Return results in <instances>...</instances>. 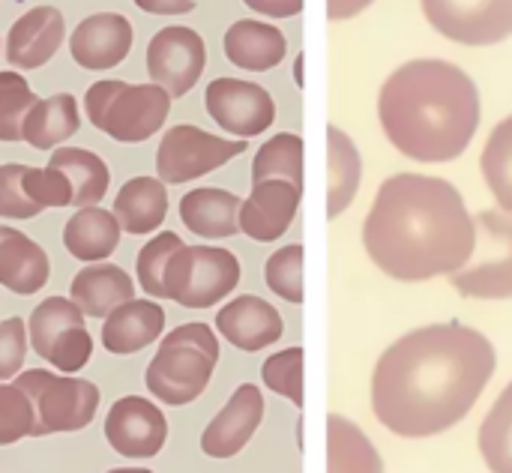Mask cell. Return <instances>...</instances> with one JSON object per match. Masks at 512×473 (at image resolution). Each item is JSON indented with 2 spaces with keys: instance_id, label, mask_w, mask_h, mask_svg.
Wrapping results in <instances>:
<instances>
[{
  "instance_id": "6da1fadb",
  "label": "cell",
  "mask_w": 512,
  "mask_h": 473,
  "mask_svg": "<svg viewBox=\"0 0 512 473\" xmlns=\"http://www.w3.org/2000/svg\"><path fill=\"white\" fill-rule=\"evenodd\" d=\"M498 366L495 345L459 321L396 339L372 372V411L402 438H432L462 423Z\"/></svg>"
},
{
  "instance_id": "7a4b0ae2",
  "label": "cell",
  "mask_w": 512,
  "mask_h": 473,
  "mask_svg": "<svg viewBox=\"0 0 512 473\" xmlns=\"http://www.w3.org/2000/svg\"><path fill=\"white\" fill-rule=\"evenodd\" d=\"M363 246L390 279L429 282L471 261L477 225L450 180L402 171L381 183L363 222Z\"/></svg>"
},
{
  "instance_id": "3957f363",
  "label": "cell",
  "mask_w": 512,
  "mask_h": 473,
  "mask_svg": "<svg viewBox=\"0 0 512 473\" xmlns=\"http://www.w3.org/2000/svg\"><path fill=\"white\" fill-rule=\"evenodd\" d=\"M378 117L387 141L402 156L426 165L453 162L477 135L480 90L450 60H408L384 81Z\"/></svg>"
},
{
  "instance_id": "277c9868",
  "label": "cell",
  "mask_w": 512,
  "mask_h": 473,
  "mask_svg": "<svg viewBox=\"0 0 512 473\" xmlns=\"http://www.w3.org/2000/svg\"><path fill=\"white\" fill-rule=\"evenodd\" d=\"M216 363H219L216 333L207 324L192 321V324H180L159 342V351L150 360L144 381L153 399L180 408L195 402L207 390Z\"/></svg>"
},
{
  "instance_id": "5b68a950",
  "label": "cell",
  "mask_w": 512,
  "mask_h": 473,
  "mask_svg": "<svg viewBox=\"0 0 512 473\" xmlns=\"http://www.w3.org/2000/svg\"><path fill=\"white\" fill-rule=\"evenodd\" d=\"M84 111L90 123L120 144H141L153 138L171 111V93L159 84H129L105 78L87 87Z\"/></svg>"
},
{
  "instance_id": "8992f818",
  "label": "cell",
  "mask_w": 512,
  "mask_h": 473,
  "mask_svg": "<svg viewBox=\"0 0 512 473\" xmlns=\"http://www.w3.org/2000/svg\"><path fill=\"white\" fill-rule=\"evenodd\" d=\"M240 285V261L219 246H180L162 273L165 300L186 309H210Z\"/></svg>"
},
{
  "instance_id": "52a82bcc",
  "label": "cell",
  "mask_w": 512,
  "mask_h": 473,
  "mask_svg": "<svg viewBox=\"0 0 512 473\" xmlns=\"http://www.w3.org/2000/svg\"><path fill=\"white\" fill-rule=\"evenodd\" d=\"M15 384L30 396L36 411V432L33 438L45 435H72L93 423L99 411V387L84 378H63L45 369H27L15 375Z\"/></svg>"
},
{
  "instance_id": "ba28073f",
  "label": "cell",
  "mask_w": 512,
  "mask_h": 473,
  "mask_svg": "<svg viewBox=\"0 0 512 473\" xmlns=\"http://www.w3.org/2000/svg\"><path fill=\"white\" fill-rule=\"evenodd\" d=\"M477 246L471 261L450 276L462 297L510 300L512 297V213L480 210L474 216Z\"/></svg>"
},
{
  "instance_id": "9c48e42d",
  "label": "cell",
  "mask_w": 512,
  "mask_h": 473,
  "mask_svg": "<svg viewBox=\"0 0 512 473\" xmlns=\"http://www.w3.org/2000/svg\"><path fill=\"white\" fill-rule=\"evenodd\" d=\"M30 348L54 369L75 375L93 357V339L84 327V312L72 297L42 300L27 321Z\"/></svg>"
},
{
  "instance_id": "30bf717a",
  "label": "cell",
  "mask_w": 512,
  "mask_h": 473,
  "mask_svg": "<svg viewBox=\"0 0 512 473\" xmlns=\"http://www.w3.org/2000/svg\"><path fill=\"white\" fill-rule=\"evenodd\" d=\"M246 150V138H219L201 126L180 123L165 132L156 150V177L165 186L198 180Z\"/></svg>"
},
{
  "instance_id": "8fae6325",
  "label": "cell",
  "mask_w": 512,
  "mask_h": 473,
  "mask_svg": "<svg viewBox=\"0 0 512 473\" xmlns=\"http://www.w3.org/2000/svg\"><path fill=\"white\" fill-rule=\"evenodd\" d=\"M429 24L459 45H498L512 36V0H420Z\"/></svg>"
},
{
  "instance_id": "7c38bea8",
  "label": "cell",
  "mask_w": 512,
  "mask_h": 473,
  "mask_svg": "<svg viewBox=\"0 0 512 473\" xmlns=\"http://www.w3.org/2000/svg\"><path fill=\"white\" fill-rule=\"evenodd\" d=\"M204 66H207V45L201 33L192 27H183V24L162 27L147 45L150 81L165 87L171 99L186 96L198 84Z\"/></svg>"
},
{
  "instance_id": "4fadbf2b",
  "label": "cell",
  "mask_w": 512,
  "mask_h": 473,
  "mask_svg": "<svg viewBox=\"0 0 512 473\" xmlns=\"http://www.w3.org/2000/svg\"><path fill=\"white\" fill-rule=\"evenodd\" d=\"M207 114L234 138H255L267 132L276 120V102L273 96L243 78H216L204 90Z\"/></svg>"
},
{
  "instance_id": "5bb4252c",
  "label": "cell",
  "mask_w": 512,
  "mask_h": 473,
  "mask_svg": "<svg viewBox=\"0 0 512 473\" xmlns=\"http://www.w3.org/2000/svg\"><path fill=\"white\" fill-rule=\"evenodd\" d=\"M105 438L123 459H153L168 441V420L153 402L141 396H123L105 417Z\"/></svg>"
},
{
  "instance_id": "9a60e30c",
  "label": "cell",
  "mask_w": 512,
  "mask_h": 473,
  "mask_svg": "<svg viewBox=\"0 0 512 473\" xmlns=\"http://www.w3.org/2000/svg\"><path fill=\"white\" fill-rule=\"evenodd\" d=\"M300 198H303V186L282 177L252 183V192L240 207V231L258 243L279 240L291 228L300 210Z\"/></svg>"
},
{
  "instance_id": "2e32d148",
  "label": "cell",
  "mask_w": 512,
  "mask_h": 473,
  "mask_svg": "<svg viewBox=\"0 0 512 473\" xmlns=\"http://www.w3.org/2000/svg\"><path fill=\"white\" fill-rule=\"evenodd\" d=\"M264 420V396L255 384H240L228 405L210 420L201 435V450L210 459H231L237 456Z\"/></svg>"
},
{
  "instance_id": "e0dca14e",
  "label": "cell",
  "mask_w": 512,
  "mask_h": 473,
  "mask_svg": "<svg viewBox=\"0 0 512 473\" xmlns=\"http://www.w3.org/2000/svg\"><path fill=\"white\" fill-rule=\"evenodd\" d=\"M66 39V21L54 6H33L6 33V60L15 69L45 66Z\"/></svg>"
},
{
  "instance_id": "ac0fdd59",
  "label": "cell",
  "mask_w": 512,
  "mask_h": 473,
  "mask_svg": "<svg viewBox=\"0 0 512 473\" xmlns=\"http://www.w3.org/2000/svg\"><path fill=\"white\" fill-rule=\"evenodd\" d=\"M132 48V24L120 12L87 15L69 36V51L81 69H111Z\"/></svg>"
},
{
  "instance_id": "d6986e66",
  "label": "cell",
  "mask_w": 512,
  "mask_h": 473,
  "mask_svg": "<svg viewBox=\"0 0 512 473\" xmlns=\"http://www.w3.org/2000/svg\"><path fill=\"white\" fill-rule=\"evenodd\" d=\"M216 330L234 348L255 354V351H264L273 342H279L285 333V324H282V315L267 300H261L255 294H243L219 309Z\"/></svg>"
},
{
  "instance_id": "ffe728a7",
  "label": "cell",
  "mask_w": 512,
  "mask_h": 473,
  "mask_svg": "<svg viewBox=\"0 0 512 473\" xmlns=\"http://www.w3.org/2000/svg\"><path fill=\"white\" fill-rule=\"evenodd\" d=\"M165 330V309L153 300H129L117 306L102 327V345L108 354L129 357L162 339Z\"/></svg>"
},
{
  "instance_id": "44dd1931",
  "label": "cell",
  "mask_w": 512,
  "mask_h": 473,
  "mask_svg": "<svg viewBox=\"0 0 512 473\" xmlns=\"http://www.w3.org/2000/svg\"><path fill=\"white\" fill-rule=\"evenodd\" d=\"M69 297L84 312V318H108L117 306L135 300V282L123 267L96 261L75 273Z\"/></svg>"
},
{
  "instance_id": "7402d4cb",
  "label": "cell",
  "mask_w": 512,
  "mask_h": 473,
  "mask_svg": "<svg viewBox=\"0 0 512 473\" xmlns=\"http://www.w3.org/2000/svg\"><path fill=\"white\" fill-rule=\"evenodd\" d=\"M51 276L48 252L27 234L0 225V285L12 294L30 297L45 288Z\"/></svg>"
},
{
  "instance_id": "603a6c76",
  "label": "cell",
  "mask_w": 512,
  "mask_h": 473,
  "mask_svg": "<svg viewBox=\"0 0 512 473\" xmlns=\"http://www.w3.org/2000/svg\"><path fill=\"white\" fill-rule=\"evenodd\" d=\"M240 207L243 201L234 192L201 186L180 198V219L204 240H225L240 231Z\"/></svg>"
},
{
  "instance_id": "cb8c5ba5",
  "label": "cell",
  "mask_w": 512,
  "mask_h": 473,
  "mask_svg": "<svg viewBox=\"0 0 512 473\" xmlns=\"http://www.w3.org/2000/svg\"><path fill=\"white\" fill-rule=\"evenodd\" d=\"M225 57L246 72H267L282 63L288 42L285 33L267 21L240 18L225 30Z\"/></svg>"
},
{
  "instance_id": "d4e9b609",
  "label": "cell",
  "mask_w": 512,
  "mask_h": 473,
  "mask_svg": "<svg viewBox=\"0 0 512 473\" xmlns=\"http://www.w3.org/2000/svg\"><path fill=\"white\" fill-rule=\"evenodd\" d=\"M120 234H123V228H120L114 210H102L99 204H93V207H81L75 216H69V222L63 225V246L72 258H78L84 264H96L117 252Z\"/></svg>"
},
{
  "instance_id": "484cf974",
  "label": "cell",
  "mask_w": 512,
  "mask_h": 473,
  "mask_svg": "<svg viewBox=\"0 0 512 473\" xmlns=\"http://www.w3.org/2000/svg\"><path fill=\"white\" fill-rule=\"evenodd\" d=\"M111 210L126 234H153L168 216V189L159 177H132L120 186Z\"/></svg>"
},
{
  "instance_id": "4316f807",
  "label": "cell",
  "mask_w": 512,
  "mask_h": 473,
  "mask_svg": "<svg viewBox=\"0 0 512 473\" xmlns=\"http://www.w3.org/2000/svg\"><path fill=\"white\" fill-rule=\"evenodd\" d=\"M81 126V111L72 93H54L48 99H36L21 126V141L36 150H54L69 141Z\"/></svg>"
},
{
  "instance_id": "83f0119b",
  "label": "cell",
  "mask_w": 512,
  "mask_h": 473,
  "mask_svg": "<svg viewBox=\"0 0 512 473\" xmlns=\"http://www.w3.org/2000/svg\"><path fill=\"white\" fill-rule=\"evenodd\" d=\"M327 171H330V189H327V216L339 219L363 180V159L351 135H345L339 126L327 129Z\"/></svg>"
},
{
  "instance_id": "f1b7e54d",
  "label": "cell",
  "mask_w": 512,
  "mask_h": 473,
  "mask_svg": "<svg viewBox=\"0 0 512 473\" xmlns=\"http://www.w3.org/2000/svg\"><path fill=\"white\" fill-rule=\"evenodd\" d=\"M327 473H384L375 444L339 414L327 420Z\"/></svg>"
},
{
  "instance_id": "f546056e",
  "label": "cell",
  "mask_w": 512,
  "mask_h": 473,
  "mask_svg": "<svg viewBox=\"0 0 512 473\" xmlns=\"http://www.w3.org/2000/svg\"><path fill=\"white\" fill-rule=\"evenodd\" d=\"M54 168H60L69 183H72V207H93L105 198L111 174L108 165L102 162V156H96L93 150L84 147H54L51 162Z\"/></svg>"
},
{
  "instance_id": "4dcf8cb0",
  "label": "cell",
  "mask_w": 512,
  "mask_h": 473,
  "mask_svg": "<svg viewBox=\"0 0 512 473\" xmlns=\"http://www.w3.org/2000/svg\"><path fill=\"white\" fill-rule=\"evenodd\" d=\"M480 168L498 207L512 213V114L492 129L480 156Z\"/></svg>"
},
{
  "instance_id": "1f68e13d",
  "label": "cell",
  "mask_w": 512,
  "mask_h": 473,
  "mask_svg": "<svg viewBox=\"0 0 512 473\" xmlns=\"http://www.w3.org/2000/svg\"><path fill=\"white\" fill-rule=\"evenodd\" d=\"M480 453L492 473H512V381L480 426Z\"/></svg>"
},
{
  "instance_id": "d6a6232c",
  "label": "cell",
  "mask_w": 512,
  "mask_h": 473,
  "mask_svg": "<svg viewBox=\"0 0 512 473\" xmlns=\"http://www.w3.org/2000/svg\"><path fill=\"white\" fill-rule=\"evenodd\" d=\"M282 177L303 186V138L294 132H279L261 144L252 162V183Z\"/></svg>"
},
{
  "instance_id": "836d02e7",
  "label": "cell",
  "mask_w": 512,
  "mask_h": 473,
  "mask_svg": "<svg viewBox=\"0 0 512 473\" xmlns=\"http://www.w3.org/2000/svg\"><path fill=\"white\" fill-rule=\"evenodd\" d=\"M36 99L39 96L30 90L21 72H0V141H21L24 117L36 105Z\"/></svg>"
},
{
  "instance_id": "e575fe53",
  "label": "cell",
  "mask_w": 512,
  "mask_h": 473,
  "mask_svg": "<svg viewBox=\"0 0 512 473\" xmlns=\"http://www.w3.org/2000/svg\"><path fill=\"white\" fill-rule=\"evenodd\" d=\"M36 411L30 396L12 381H0V447H9L21 438H33Z\"/></svg>"
},
{
  "instance_id": "d590c367",
  "label": "cell",
  "mask_w": 512,
  "mask_h": 473,
  "mask_svg": "<svg viewBox=\"0 0 512 473\" xmlns=\"http://www.w3.org/2000/svg\"><path fill=\"white\" fill-rule=\"evenodd\" d=\"M264 282L273 294L300 306L303 303V246L291 243L273 252L264 267Z\"/></svg>"
},
{
  "instance_id": "8d00e7d4",
  "label": "cell",
  "mask_w": 512,
  "mask_h": 473,
  "mask_svg": "<svg viewBox=\"0 0 512 473\" xmlns=\"http://www.w3.org/2000/svg\"><path fill=\"white\" fill-rule=\"evenodd\" d=\"M180 246H183V240H180V234H174V231H162V234H156L150 243H144V246H141L138 261H135V273H138L141 288H144L150 297L165 300L162 273H165L168 258H171Z\"/></svg>"
},
{
  "instance_id": "74e56055",
  "label": "cell",
  "mask_w": 512,
  "mask_h": 473,
  "mask_svg": "<svg viewBox=\"0 0 512 473\" xmlns=\"http://www.w3.org/2000/svg\"><path fill=\"white\" fill-rule=\"evenodd\" d=\"M264 384L285 396L288 402H294L297 408H303V348H285L279 354H273L270 360H264L261 369Z\"/></svg>"
},
{
  "instance_id": "f35d334b",
  "label": "cell",
  "mask_w": 512,
  "mask_h": 473,
  "mask_svg": "<svg viewBox=\"0 0 512 473\" xmlns=\"http://www.w3.org/2000/svg\"><path fill=\"white\" fill-rule=\"evenodd\" d=\"M24 186H27V195L42 207H72V183L69 177L54 168V165H45V168H33L27 165L24 171Z\"/></svg>"
},
{
  "instance_id": "ab89813d",
  "label": "cell",
  "mask_w": 512,
  "mask_h": 473,
  "mask_svg": "<svg viewBox=\"0 0 512 473\" xmlns=\"http://www.w3.org/2000/svg\"><path fill=\"white\" fill-rule=\"evenodd\" d=\"M24 171L27 165H18V162L0 165V216L3 219H33L42 213V207L27 195Z\"/></svg>"
},
{
  "instance_id": "60d3db41",
  "label": "cell",
  "mask_w": 512,
  "mask_h": 473,
  "mask_svg": "<svg viewBox=\"0 0 512 473\" xmlns=\"http://www.w3.org/2000/svg\"><path fill=\"white\" fill-rule=\"evenodd\" d=\"M27 324L21 318L0 321V381H12L21 375L24 357H27Z\"/></svg>"
},
{
  "instance_id": "b9f144b4",
  "label": "cell",
  "mask_w": 512,
  "mask_h": 473,
  "mask_svg": "<svg viewBox=\"0 0 512 473\" xmlns=\"http://www.w3.org/2000/svg\"><path fill=\"white\" fill-rule=\"evenodd\" d=\"M243 3L267 18H294L303 9V0H243Z\"/></svg>"
},
{
  "instance_id": "7bdbcfd3",
  "label": "cell",
  "mask_w": 512,
  "mask_h": 473,
  "mask_svg": "<svg viewBox=\"0 0 512 473\" xmlns=\"http://www.w3.org/2000/svg\"><path fill=\"white\" fill-rule=\"evenodd\" d=\"M135 6L150 15H186L195 9V0H135Z\"/></svg>"
},
{
  "instance_id": "ee69618b",
  "label": "cell",
  "mask_w": 512,
  "mask_h": 473,
  "mask_svg": "<svg viewBox=\"0 0 512 473\" xmlns=\"http://www.w3.org/2000/svg\"><path fill=\"white\" fill-rule=\"evenodd\" d=\"M375 0H327V18L330 21H348L354 15H360L363 9H369Z\"/></svg>"
},
{
  "instance_id": "f6af8a7d",
  "label": "cell",
  "mask_w": 512,
  "mask_h": 473,
  "mask_svg": "<svg viewBox=\"0 0 512 473\" xmlns=\"http://www.w3.org/2000/svg\"><path fill=\"white\" fill-rule=\"evenodd\" d=\"M294 75H297V84H303V54L297 57V66H294Z\"/></svg>"
},
{
  "instance_id": "bcb514c9",
  "label": "cell",
  "mask_w": 512,
  "mask_h": 473,
  "mask_svg": "<svg viewBox=\"0 0 512 473\" xmlns=\"http://www.w3.org/2000/svg\"><path fill=\"white\" fill-rule=\"evenodd\" d=\"M108 473H153V471H147V468H117V471H108Z\"/></svg>"
},
{
  "instance_id": "7dc6e473",
  "label": "cell",
  "mask_w": 512,
  "mask_h": 473,
  "mask_svg": "<svg viewBox=\"0 0 512 473\" xmlns=\"http://www.w3.org/2000/svg\"><path fill=\"white\" fill-rule=\"evenodd\" d=\"M0 42H3V39H0Z\"/></svg>"
}]
</instances>
